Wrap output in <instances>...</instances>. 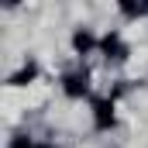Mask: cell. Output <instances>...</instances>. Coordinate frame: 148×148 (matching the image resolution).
<instances>
[{
  "label": "cell",
  "mask_w": 148,
  "mask_h": 148,
  "mask_svg": "<svg viewBox=\"0 0 148 148\" xmlns=\"http://www.w3.org/2000/svg\"><path fill=\"white\" fill-rule=\"evenodd\" d=\"M62 90H66V97H86V93H90L86 73H66L62 76Z\"/></svg>",
  "instance_id": "cell-1"
},
{
  "label": "cell",
  "mask_w": 148,
  "mask_h": 148,
  "mask_svg": "<svg viewBox=\"0 0 148 148\" xmlns=\"http://www.w3.org/2000/svg\"><path fill=\"white\" fill-rule=\"evenodd\" d=\"M93 124H97L100 131L114 127V103L110 100H93Z\"/></svg>",
  "instance_id": "cell-2"
},
{
  "label": "cell",
  "mask_w": 148,
  "mask_h": 148,
  "mask_svg": "<svg viewBox=\"0 0 148 148\" xmlns=\"http://www.w3.org/2000/svg\"><path fill=\"white\" fill-rule=\"evenodd\" d=\"M100 48L107 52V59H127V45L121 41V35H117V31H110V35H103V41H100Z\"/></svg>",
  "instance_id": "cell-3"
},
{
  "label": "cell",
  "mask_w": 148,
  "mask_h": 148,
  "mask_svg": "<svg viewBox=\"0 0 148 148\" xmlns=\"http://www.w3.org/2000/svg\"><path fill=\"white\" fill-rule=\"evenodd\" d=\"M35 76H38V66H35V62H28V66H21L17 73L10 76V86H28Z\"/></svg>",
  "instance_id": "cell-4"
},
{
  "label": "cell",
  "mask_w": 148,
  "mask_h": 148,
  "mask_svg": "<svg viewBox=\"0 0 148 148\" xmlns=\"http://www.w3.org/2000/svg\"><path fill=\"white\" fill-rule=\"evenodd\" d=\"M93 45H97V38L90 35L86 28H83V31H76V35H73V48H76V52H79V55H86V52H90Z\"/></svg>",
  "instance_id": "cell-5"
},
{
  "label": "cell",
  "mask_w": 148,
  "mask_h": 148,
  "mask_svg": "<svg viewBox=\"0 0 148 148\" xmlns=\"http://www.w3.org/2000/svg\"><path fill=\"white\" fill-rule=\"evenodd\" d=\"M121 10H124L127 17H138V14H148V3H138V7H134V3H121Z\"/></svg>",
  "instance_id": "cell-6"
},
{
  "label": "cell",
  "mask_w": 148,
  "mask_h": 148,
  "mask_svg": "<svg viewBox=\"0 0 148 148\" xmlns=\"http://www.w3.org/2000/svg\"><path fill=\"white\" fill-rule=\"evenodd\" d=\"M10 148H35V145H31V141H24V138H14V141H10Z\"/></svg>",
  "instance_id": "cell-7"
},
{
  "label": "cell",
  "mask_w": 148,
  "mask_h": 148,
  "mask_svg": "<svg viewBox=\"0 0 148 148\" xmlns=\"http://www.w3.org/2000/svg\"><path fill=\"white\" fill-rule=\"evenodd\" d=\"M38 148H52V145H38Z\"/></svg>",
  "instance_id": "cell-8"
}]
</instances>
